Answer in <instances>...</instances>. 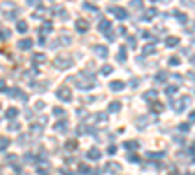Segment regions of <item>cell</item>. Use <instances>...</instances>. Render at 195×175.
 Returning a JSON list of instances; mask_svg holds the SVG:
<instances>
[{
  "mask_svg": "<svg viewBox=\"0 0 195 175\" xmlns=\"http://www.w3.org/2000/svg\"><path fill=\"white\" fill-rule=\"evenodd\" d=\"M187 101H189V97H187V96H182L179 99H170V105L174 107V111H176V113H182V111H183V107L187 105Z\"/></svg>",
  "mask_w": 195,
  "mask_h": 175,
  "instance_id": "obj_1",
  "label": "cell"
},
{
  "mask_svg": "<svg viewBox=\"0 0 195 175\" xmlns=\"http://www.w3.org/2000/svg\"><path fill=\"white\" fill-rule=\"evenodd\" d=\"M57 97H59L61 101H64V103H68V101H72V96H70V90L67 86H63L57 90Z\"/></svg>",
  "mask_w": 195,
  "mask_h": 175,
  "instance_id": "obj_2",
  "label": "cell"
},
{
  "mask_svg": "<svg viewBox=\"0 0 195 175\" xmlns=\"http://www.w3.org/2000/svg\"><path fill=\"white\" fill-rule=\"evenodd\" d=\"M109 12L115 14L119 20H127V18H129V12H127L125 8H121V6H109Z\"/></svg>",
  "mask_w": 195,
  "mask_h": 175,
  "instance_id": "obj_3",
  "label": "cell"
},
{
  "mask_svg": "<svg viewBox=\"0 0 195 175\" xmlns=\"http://www.w3.org/2000/svg\"><path fill=\"white\" fill-rule=\"evenodd\" d=\"M55 64H57V68H68V66H72V58L70 56H59L55 61Z\"/></svg>",
  "mask_w": 195,
  "mask_h": 175,
  "instance_id": "obj_4",
  "label": "cell"
},
{
  "mask_svg": "<svg viewBox=\"0 0 195 175\" xmlns=\"http://www.w3.org/2000/svg\"><path fill=\"white\" fill-rule=\"evenodd\" d=\"M8 93H10V97H14V99L18 97V99H21V101H27V96L20 90V88H12V90H8Z\"/></svg>",
  "mask_w": 195,
  "mask_h": 175,
  "instance_id": "obj_5",
  "label": "cell"
},
{
  "mask_svg": "<svg viewBox=\"0 0 195 175\" xmlns=\"http://www.w3.org/2000/svg\"><path fill=\"white\" fill-rule=\"evenodd\" d=\"M100 158H102V152H100L98 148H90V150H88V159H92V162H98Z\"/></svg>",
  "mask_w": 195,
  "mask_h": 175,
  "instance_id": "obj_6",
  "label": "cell"
},
{
  "mask_svg": "<svg viewBox=\"0 0 195 175\" xmlns=\"http://www.w3.org/2000/svg\"><path fill=\"white\" fill-rule=\"evenodd\" d=\"M88 21H86V20H78L76 21V31L78 33H86V31H88Z\"/></svg>",
  "mask_w": 195,
  "mask_h": 175,
  "instance_id": "obj_7",
  "label": "cell"
},
{
  "mask_svg": "<svg viewBox=\"0 0 195 175\" xmlns=\"http://www.w3.org/2000/svg\"><path fill=\"white\" fill-rule=\"evenodd\" d=\"M33 47V41L31 39H21V41H18V49H21V51H27V49H31Z\"/></svg>",
  "mask_w": 195,
  "mask_h": 175,
  "instance_id": "obj_8",
  "label": "cell"
},
{
  "mask_svg": "<svg viewBox=\"0 0 195 175\" xmlns=\"http://www.w3.org/2000/svg\"><path fill=\"white\" fill-rule=\"evenodd\" d=\"M105 169L111 171V173H121V165H119L117 162H109V164L105 165Z\"/></svg>",
  "mask_w": 195,
  "mask_h": 175,
  "instance_id": "obj_9",
  "label": "cell"
},
{
  "mask_svg": "<svg viewBox=\"0 0 195 175\" xmlns=\"http://www.w3.org/2000/svg\"><path fill=\"white\" fill-rule=\"evenodd\" d=\"M94 53H96L98 56H102V58H105L107 55H109V53H107V49H105L104 45H96V47H94Z\"/></svg>",
  "mask_w": 195,
  "mask_h": 175,
  "instance_id": "obj_10",
  "label": "cell"
},
{
  "mask_svg": "<svg viewBox=\"0 0 195 175\" xmlns=\"http://www.w3.org/2000/svg\"><path fill=\"white\" fill-rule=\"evenodd\" d=\"M123 88H125L123 80H115V82L109 84V90H113V92H119V90H123Z\"/></svg>",
  "mask_w": 195,
  "mask_h": 175,
  "instance_id": "obj_11",
  "label": "cell"
},
{
  "mask_svg": "<svg viewBox=\"0 0 195 175\" xmlns=\"http://www.w3.org/2000/svg\"><path fill=\"white\" fill-rule=\"evenodd\" d=\"M166 78H168V72H166V70H160V72H158V74L154 76V82L164 84V82H166Z\"/></svg>",
  "mask_w": 195,
  "mask_h": 175,
  "instance_id": "obj_12",
  "label": "cell"
},
{
  "mask_svg": "<svg viewBox=\"0 0 195 175\" xmlns=\"http://www.w3.org/2000/svg\"><path fill=\"white\" fill-rule=\"evenodd\" d=\"M156 14H158V12H156V8H150V10H146V12H144V14H142V18H141V20H144V21H148V20H152V18L156 16Z\"/></svg>",
  "mask_w": 195,
  "mask_h": 175,
  "instance_id": "obj_13",
  "label": "cell"
},
{
  "mask_svg": "<svg viewBox=\"0 0 195 175\" xmlns=\"http://www.w3.org/2000/svg\"><path fill=\"white\" fill-rule=\"evenodd\" d=\"M146 101H154L156 97H158V92L156 90H148V92H144V96H142Z\"/></svg>",
  "mask_w": 195,
  "mask_h": 175,
  "instance_id": "obj_14",
  "label": "cell"
},
{
  "mask_svg": "<svg viewBox=\"0 0 195 175\" xmlns=\"http://www.w3.org/2000/svg\"><path fill=\"white\" fill-rule=\"evenodd\" d=\"M12 142H10V138L8 136H2L0 138V152H4V150H8V146H10Z\"/></svg>",
  "mask_w": 195,
  "mask_h": 175,
  "instance_id": "obj_15",
  "label": "cell"
},
{
  "mask_svg": "<svg viewBox=\"0 0 195 175\" xmlns=\"http://www.w3.org/2000/svg\"><path fill=\"white\" fill-rule=\"evenodd\" d=\"M121 109V101H111L109 105H107V111H111V113H117Z\"/></svg>",
  "mask_w": 195,
  "mask_h": 175,
  "instance_id": "obj_16",
  "label": "cell"
},
{
  "mask_svg": "<svg viewBox=\"0 0 195 175\" xmlns=\"http://www.w3.org/2000/svg\"><path fill=\"white\" fill-rule=\"evenodd\" d=\"M16 29H18L20 33H26V31H27V24H26L24 20H18V21H16Z\"/></svg>",
  "mask_w": 195,
  "mask_h": 175,
  "instance_id": "obj_17",
  "label": "cell"
},
{
  "mask_svg": "<svg viewBox=\"0 0 195 175\" xmlns=\"http://www.w3.org/2000/svg\"><path fill=\"white\" fill-rule=\"evenodd\" d=\"M164 92H166V96H170V99H172V97L178 93V86H166Z\"/></svg>",
  "mask_w": 195,
  "mask_h": 175,
  "instance_id": "obj_18",
  "label": "cell"
},
{
  "mask_svg": "<svg viewBox=\"0 0 195 175\" xmlns=\"http://www.w3.org/2000/svg\"><path fill=\"white\" fill-rule=\"evenodd\" d=\"M76 148H78V142L76 140H67V142H64V150L72 152V150H76Z\"/></svg>",
  "mask_w": 195,
  "mask_h": 175,
  "instance_id": "obj_19",
  "label": "cell"
},
{
  "mask_svg": "<svg viewBox=\"0 0 195 175\" xmlns=\"http://www.w3.org/2000/svg\"><path fill=\"white\" fill-rule=\"evenodd\" d=\"M100 31H107V29H111V24H109V20H102L100 21V25H98Z\"/></svg>",
  "mask_w": 195,
  "mask_h": 175,
  "instance_id": "obj_20",
  "label": "cell"
},
{
  "mask_svg": "<svg viewBox=\"0 0 195 175\" xmlns=\"http://www.w3.org/2000/svg\"><path fill=\"white\" fill-rule=\"evenodd\" d=\"M123 148L125 150H137V148H139V144H137L135 140H127V142H123Z\"/></svg>",
  "mask_w": 195,
  "mask_h": 175,
  "instance_id": "obj_21",
  "label": "cell"
},
{
  "mask_svg": "<svg viewBox=\"0 0 195 175\" xmlns=\"http://www.w3.org/2000/svg\"><path fill=\"white\" fill-rule=\"evenodd\" d=\"M67 127H68V123H67V121H59V123L55 125V128L59 130V132H67Z\"/></svg>",
  "mask_w": 195,
  "mask_h": 175,
  "instance_id": "obj_22",
  "label": "cell"
},
{
  "mask_svg": "<svg viewBox=\"0 0 195 175\" xmlns=\"http://www.w3.org/2000/svg\"><path fill=\"white\" fill-rule=\"evenodd\" d=\"M166 156V152H158V154H154V152H148L146 154V158H150V159H162Z\"/></svg>",
  "mask_w": 195,
  "mask_h": 175,
  "instance_id": "obj_23",
  "label": "cell"
},
{
  "mask_svg": "<svg viewBox=\"0 0 195 175\" xmlns=\"http://www.w3.org/2000/svg\"><path fill=\"white\" fill-rule=\"evenodd\" d=\"M150 109H152V113H162V111H164V105L158 103V101H154V103L150 105Z\"/></svg>",
  "mask_w": 195,
  "mask_h": 175,
  "instance_id": "obj_24",
  "label": "cell"
},
{
  "mask_svg": "<svg viewBox=\"0 0 195 175\" xmlns=\"http://www.w3.org/2000/svg\"><path fill=\"white\" fill-rule=\"evenodd\" d=\"M117 61H119V62L127 61V51H125V47H121V49H119V53H117Z\"/></svg>",
  "mask_w": 195,
  "mask_h": 175,
  "instance_id": "obj_25",
  "label": "cell"
},
{
  "mask_svg": "<svg viewBox=\"0 0 195 175\" xmlns=\"http://www.w3.org/2000/svg\"><path fill=\"white\" fill-rule=\"evenodd\" d=\"M78 171H80L82 175H90V173H92V169H90L86 164H80V165H78Z\"/></svg>",
  "mask_w": 195,
  "mask_h": 175,
  "instance_id": "obj_26",
  "label": "cell"
},
{
  "mask_svg": "<svg viewBox=\"0 0 195 175\" xmlns=\"http://www.w3.org/2000/svg\"><path fill=\"white\" fill-rule=\"evenodd\" d=\"M18 113H20V111H18L16 107H10L8 111H6V117H8V119H14V117H18Z\"/></svg>",
  "mask_w": 195,
  "mask_h": 175,
  "instance_id": "obj_27",
  "label": "cell"
},
{
  "mask_svg": "<svg viewBox=\"0 0 195 175\" xmlns=\"http://www.w3.org/2000/svg\"><path fill=\"white\" fill-rule=\"evenodd\" d=\"M178 43H179L178 37H166V45H168V47H176Z\"/></svg>",
  "mask_w": 195,
  "mask_h": 175,
  "instance_id": "obj_28",
  "label": "cell"
},
{
  "mask_svg": "<svg viewBox=\"0 0 195 175\" xmlns=\"http://www.w3.org/2000/svg\"><path fill=\"white\" fill-rule=\"evenodd\" d=\"M154 51H156L154 45H144V47H142V55H152Z\"/></svg>",
  "mask_w": 195,
  "mask_h": 175,
  "instance_id": "obj_29",
  "label": "cell"
},
{
  "mask_svg": "<svg viewBox=\"0 0 195 175\" xmlns=\"http://www.w3.org/2000/svg\"><path fill=\"white\" fill-rule=\"evenodd\" d=\"M104 35H105V39L109 41V43H113V41H115V35H113V31H111V29H107V31H105Z\"/></svg>",
  "mask_w": 195,
  "mask_h": 175,
  "instance_id": "obj_30",
  "label": "cell"
},
{
  "mask_svg": "<svg viewBox=\"0 0 195 175\" xmlns=\"http://www.w3.org/2000/svg\"><path fill=\"white\" fill-rule=\"evenodd\" d=\"M51 29H53V24H51V21H47V24H43V27H41V33L51 31Z\"/></svg>",
  "mask_w": 195,
  "mask_h": 175,
  "instance_id": "obj_31",
  "label": "cell"
},
{
  "mask_svg": "<svg viewBox=\"0 0 195 175\" xmlns=\"http://www.w3.org/2000/svg\"><path fill=\"white\" fill-rule=\"evenodd\" d=\"M189 128H191L189 123H182V125H179V130H182V132H189Z\"/></svg>",
  "mask_w": 195,
  "mask_h": 175,
  "instance_id": "obj_32",
  "label": "cell"
},
{
  "mask_svg": "<svg viewBox=\"0 0 195 175\" xmlns=\"http://www.w3.org/2000/svg\"><path fill=\"white\" fill-rule=\"evenodd\" d=\"M8 37H10V31H8V29H2V31H0V39L6 41Z\"/></svg>",
  "mask_w": 195,
  "mask_h": 175,
  "instance_id": "obj_33",
  "label": "cell"
},
{
  "mask_svg": "<svg viewBox=\"0 0 195 175\" xmlns=\"http://www.w3.org/2000/svg\"><path fill=\"white\" fill-rule=\"evenodd\" d=\"M127 45L131 47V49H135V45H137V39H135V37H129V35H127Z\"/></svg>",
  "mask_w": 195,
  "mask_h": 175,
  "instance_id": "obj_34",
  "label": "cell"
},
{
  "mask_svg": "<svg viewBox=\"0 0 195 175\" xmlns=\"http://www.w3.org/2000/svg\"><path fill=\"white\" fill-rule=\"evenodd\" d=\"M53 113H55L57 117H61V115L64 117V109H61V107H55V109H53Z\"/></svg>",
  "mask_w": 195,
  "mask_h": 175,
  "instance_id": "obj_35",
  "label": "cell"
},
{
  "mask_svg": "<svg viewBox=\"0 0 195 175\" xmlns=\"http://www.w3.org/2000/svg\"><path fill=\"white\" fill-rule=\"evenodd\" d=\"M170 64H172V66H178V64H179V58H178V56H170Z\"/></svg>",
  "mask_w": 195,
  "mask_h": 175,
  "instance_id": "obj_36",
  "label": "cell"
},
{
  "mask_svg": "<svg viewBox=\"0 0 195 175\" xmlns=\"http://www.w3.org/2000/svg\"><path fill=\"white\" fill-rule=\"evenodd\" d=\"M8 128L12 130V132H14V130L18 132V130H20V125H18V123H10V127H8Z\"/></svg>",
  "mask_w": 195,
  "mask_h": 175,
  "instance_id": "obj_37",
  "label": "cell"
},
{
  "mask_svg": "<svg viewBox=\"0 0 195 175\" xmlns=\"http://www.w3.org/2000/svg\"><path fill=\"white\" fill-rule=\"evenodd\" d=\"M111 72H113L111 66H104V68H102V74H105V76H107V74H111Z\"/></svg>",
  "mask_w": 195,
  "mask_h": 175,
  "instance_id": "obj_38",
  "label": "cell"
},
{
  "mask_svg": "<svg viewBox=\"0 0 195 175\" xmlns=\"http://www.w3.org/2000/svg\"><path fill=\"white\" fill-rule=\"evenodd\" d=\"M33 61H37V62H43V61H45V56H43V55H33Z\"/></svg>",
  "mask_w": 195,
  "mask_h": 175,
  "instance_id": "obj_39",
  "label": "cell"
},
{
  "mask_svg": "<svg viewBox=\"0 0 195 175\" xmlns=\"http://www.w3.org/2000/svg\"><path fill=\"white\" fill-rule=\"evenodd\" d=\"M139 37H142V39H150V33H148V31H141Z\"/></svg>",
  "mask_w": 195,
  "mask_h": 175,
  "instance_id": "obj_40",
  "label": "cell"
},
{
  "mask_svg": "<svg viewBox=\"0 0 195 175\" xmlns=\"http://www.w3.org/2000/svg\"><path fill=\"white\" fill-rule=\"evenodd\" d=\"M129 162H135V164H137V162H141V159H139V158H137L135 154H129Z\"/></svg>",
  "mask_w": 195,
  "mask_h": 175,
  "instance_id": "obj_41",
  "label": "cell"
},
{
  "mask_svg": "<svg viewBox=\"0 0 195 175\" xmlns=\"http://www.w3.org/2000/svg\"><path fill=\"white\" fill-rule=\"evenodd\" d=\"M61 43H64V45H70V37H67V35H64V37H61Z\"/></svg>",
  "mask_w": 195,
  "mask_h": 175,
  "instance_id": "obj_42",
  "label": "cell"
},
{
  "mask_svg": "<svg viewBox=\"0 0 195 175\" xmlns=\"http://www.w3.org/2000/svg\"><path fill=\"white\" fill-rule=\"evenodd\" d=\"M174 14H176V16H178V20H179V21H185V16H183V14H182V12H174Z\"/></svg>",
  "mask_w": 195,
  "mask_h": 175,
  "instance_id": "obj_43",
  "label": "cell"
},
{
  "mask_svg": "<svg viewBox=\"0 0 195 175\" xmlns=\"http://www.w3.org/2000/svg\"><path fill=\"white\" fill-rule=\"evenodd\" d=\"M115 150H117L115 146H109V148H107V154H111V156H113V154H115Z\"/></svg>",
  "mask_w": 195,
  "mask_h": 175,
  "instance_id": "obj_44",
  "label": "cell"
},
{
  "mask_svg": "<svg viewBox=\"0 0 195 175\" xmlns=\"http://www.w3.org/2000/svg\"><path fill=\"white\" fill-rule=\"evenodd\" d=\"M45 107V103H43V101H37V103H35V109H43Z\"/></svg>",
  "mask_w": 195,
  "mask_h": 175,
  "instance_id": "obj_45",
  "label": "cell"
},
{
  "mask_svg": "<svg viewBox=\"0 0 195 175\" xmlns=\"http://www.w3.org/2000/svg\"><path fill=\"white\" fill-rule=\"evenodd\" d=\"M137 86H139V80H137V78H133V82H131V88H137Z\"/></svg>",
  "mask_w": 195,
  "mask_h": 175,
  "instance_id": "obj_46",
  "label": "cell"
},
{
  "mask_svg": "<svg viewBox=\"0 0 195 175\" xmlns=\"http://www.w3.org/2000/svg\"><path fill=\"white\" fill-rule=\"evenodd\" d=\"M0 90H6V84H4V80H0Z\"/></svg>",
  "mask_w": 195,
  "mask_h": 175,
  "instance_id": "obj_47",
  "label": "cell"
},
{
  "mask_svg": "<svg viewBox=\"0 0 195 175\" xmlns=\"http://www.w3.org/2000/svg\"><path fill=\"white\" fill-rule=\"evenodd\" d=\"M61 173H63V175H72V173H70L68 169H61Z\"/></svg>",
  "mask_w": 195,
  "mask_h": 175,
  "instance_id": "obj_48",
  "label": "cell"
},
{
  "mask_svg": "<svg viewBox=\"0 0 195 175\" xmlns=\"http://www.w3.org/2000/svg\"><path fill=\"white\" fill-rule=\"evenodd\" d=\"M185 175H191V173H185Z\"/></svg>",
  "mask_w": 195,
  "mask_h": 175,
  "instance_id": "obj_49",
  "label": "cell"
}]
</instances>
